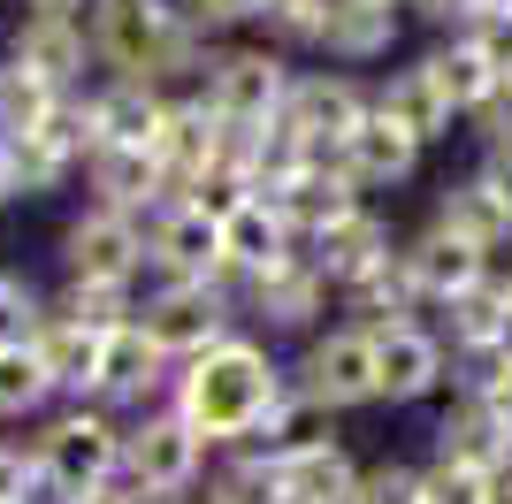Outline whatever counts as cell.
<instances>
[{"label": "cell", "instance_id": "cell-1", "mask_svg": "<svg viewBox=\"0 0 512 504\" xmlns=\"http://www.w3.org/2000/svg\"><path fill=\"white\" fill-rule=\"evenodd\" d=\"M291 398V367H276V352L260 336L237 329L230 344L184 359L169 382V413L192 428L207 451H253L268 436L276 405Z\"/></svg>", "mask_w": 512, "mask_h": 504}, {"label": "cell", "instance_id": "cell-2", "mask_svg": "<svg viewBox=\"0 0 512 504\" xmlns=\"http://www.w3.org/2000/svg\"><path fill=\"white\" fill-rule=\"evenodd\" d=\"M85 39H92V62L107 69V84L169 92L176 77H207V39L192 31V16L176 0H92Z\"/></svg>", "mask_w": 512, "mask_h": 504}, {"label": "cell", "instance_id": "cell-3", "mask_svg": "<svg viewBox=\"0 0 512 504\" xmlns=\"http://www.w3.org/2000/svg\"><path fill=\"white\" fill-rule=\"evenodd\" d=\"M39 474H46V497L54 504H77V497H100L115 489L123 474V428L107 420V405H69L39 428Z\"/></svg>", "mask_w": 512, "mask_h": 504}, {"label": "cell", "instance_id": "cell-4", "mask_svg": "<svg viewBox=\"0 0 512 504\" xmlns=\"http://www.w3.org/2000/svg\"><path fill=\"white\" fill-rule=\"evenodd\" d=\"M291 77L299 69L283 62L276 46H222L207 54V115L222 130H276L283 100H291Z\"/></svg>", "mask_w": 512, "mask_h": 504}, {"label": "cell", "instance_id": "cell-5", "mask_svg": "<svg viewBox=\"0 0 512 504\" xmlns=\"http://www.w3.org/2000/svg\"><path fill=\"white\" fill-rule=\"evenodd\" d=\"M367 107H375V92H367L360 77H344V69H306V77H291L276 138L291 153H306V161H329V153L367 123Z\"/></svg>", "mask_w": 512, "mask_h": 504}, {"label": "cell", "instance_id": "cell-6", "mask_svg": "<svg viewBox=\"0 0 512 504\" xmlns=\"http://www.w3.org/2000/svg\"><path fill=\"white\" fill-rule=\"evenodd\" d=\"M138 329H146V344L169 367H184V359H199V352L237 336V298L222 283H161L138 306Z\"/></svg>", "mask_w": 512, "mask_h": 504}, {"label": "cell", "instance_id": "cell-7", "mask_svg": "<svg viewBox=\"0 0 512 504\" xmlns=\"http://www.w3.org/2000/svg\"><path fill=\"white\" fill-rule=\"evenodd\" d=\"M291 390L321 413H352V405H375V336L360 321L344 329H314L306 336L299 367H291Z\"/></svg>", "mask_w": 512, "mask_h": 504}, {"label": "cell", "instance_id": "cell-8", "mask_svg": "<svg viewBox=\"0 0 512 504\" xmlns=\"http://www.w3.org/2000/svg\"><path fill=\"white\" fill-rule=\"evenodd\" d=\"M207 474V443L176 413H138L123 428V482L130 497H192Z\"/></svg>", "mask_w": 512, "mask_h": 504}, {"label": "cell", "instance_id": "cell-9", "mask_svg": "<svg viewBox=\"0 0 512 504\" xmlns=\"http://www.w3.org/2000/svg\"><path fill=\"white\" fill-rule=\"evenodd\" d=\"M0 168H8L16 199H46V191H62L69 176L85 168V100L69 92L54 123L16 130V138H0Z\"/></svg>", "mask_w": 512, "mask_h": 504}, {"label": "cell", "instance_id": "cell-10", "mask_svg": "<svg viewBox=\"0 0 512 504\" xmlns=\"http://www.w3.org/2000/svg\"><path fill=\"white\" fill-rule=\"evenodd\" d=\"M62 268L69 283H138L146 275V222H130L115 207H85L62 230Z\"/></svg>", "mask_w": 512, "mask_h": 504}, {"label": "cell", "instance_id": "cell-11", "mask_svg": "<svg viewBox=\"0 0 512 504\" xmlns=\"http://www.w3.org/2000/svg\"><path fill=\"white\" fill-rule=\"evenodd\" d=\"M367 336H375V398L421 405L451 382V344L428 321H390V329H367Z\"/></svg>", "mask_w": 512, "mask_h": 504}, {"label": "cell", "instance_id": "cell-12", "mask_svg": "<svg viewBox=\"0 0 512 504\" xmlns=\"http://www.w3.org/2000/svg\"><path fill=\"white\" fill-rule=\"evenodd\" d=\"M214 260H222V222L192 199H169V207L146 222V268L153 291L161 283H214Z\"/></svg>", "mask_w": 512, "mask_h": 504}, {"label": "cell", "instance_id": "cell-13", "mask_svg": "<svg viewBox=\"0 0 512 504\" xmlns=\"http://www.w3.org/2000/svg\"><path fill=\"white\" fill-rule=\"evenodd\" d=\"M260 199L283 214V230H291V245H299V252L314 245L321 230H337L344 214L360 207V191H352V176L337 168V153H329V161H299L276 191H260Z\"/></svg>", "mask_w": 512, "mask_h": 504}, {"label": "cell", "instance_id": "cell-14", "mask_svg": "<svg viewBox=\"0 0 512 504\" xmlns=\"http://www.w3.org/2000/svg\"><path fill=\"white\" fill-rule=\"evenodd\" d=\"M222 146H230V130L207 115V100H169V123L153 138V161H161L169 199H192L214 168H222Z\"/></svg>", "mask_w": 512, "mask_h": 504}, {"label": "cell", "instance_id": "cell-15", "mask_svg": "<svg viewBox=\"0 0 512 504\" xmlns=\"http://www.w3.org/2000/svg\"><path fill=\"white\" fill-rule=\"evenodd\" d=\"M291 252H299V245H291V230H283V214L268 207V199H237V207L222 214V260H214V283L237 298L253 275L283 268Z\"/></svg>", "mask_w": 512, "mask_h": 504}, {"label": "cell", "instance_id": "cell-16", "mask_svg": "<svg viewBox=\"0 0 512 504\" xmlns=\"http://www.w3.org/2000/svg\"><path fill=\"white\" fill-rule=\"evenodd\" d=\"M237 306H245L260 329H314V321L329 314V275H321L306 252H291L283 268L253 275V283L237 291Z\"/></svg>", "mask_w": 512, "mask_h": 504}, {"label": "cell", "instance_id": "cell-17", "mask_svg": "<svg viewBox=\"0 0 512 504\" xmlns=\"http://www.w3.org/2000/svg\"><path fill=\"white\" fill-rule=\"evenodd\" d=\"M436 459L482 466V474H505L512 466V420L497 413L482 390H451L444 420H436Z\"/></svg>", "mask_w": 512, "mask_h": 504}, {"label": "cell", "instance_id": "cell-18", "mask_svg": "<svg viewBox=\"0 0 512 504\" xmlns=\"http://www.w3.org/2000/svg\"><path fill=\"white\" fill-rule=\"evenodd\" d=\"M161 123H169V92H146V84H100V92H85V153H100V146L153 153Z\"/></svg>", "mask_w": 512, "mask_h": 504}, {"label": "cell", "instance_id": "cell-19", "mask_svg": "<svg viewBox=\"0 0 512 504\" xmlns=\"http://www.w3.org/2000/svg\"><path fill=\"white\" fill-rule=\"evenodd\" d=\"M169 382H176V367L146 344V329H138V321H130V329H115V336H100L92 405H153Z\"/></svg>", "mask_w": 512, "mask_h": 504}, {"label": "cell", "instance_id": "cell-20", "mask_svg": "<svg viewBox=\"0 0 512 504\" xmlns=\"http://www.w3.org/2000/svg\"><path fill=\"white\" fill-rule=\"evenodd\" d=\"M436 230H451L459 245H474L482 260H497V252L512 245V199L474 168V176H451L444 191H436Z\"/></svg>", "mask_w": 512, "mask_h": 504}, {"label": "cell", "instance_id": "cell-21", "mask_svg": "<svg viewBox=\"0 0 512 504\" xmlns=\"http://www.w3.org/2000/svg\"><path fill=\"white\" fill-rule=\"evenodd\" d=\"M421 153L428 146L413 138V130H398L383 107H367V123L337 146V168L352 176V191H390V184H406L413 168H421Z\"/></svg>", "mask_w": 512, "mask_h": 504}, {"label": "cell", "instance_id": "cell-22", "mask_svg": "<svg viewBox=\"0 0 512 504\" xmlns=\"http://www.w3.org/2000/svg\"><path fill=\"white\" fill-rule=\"evenodd\" d=\"M390 252H398V237H390V222H383V214H375V207H367V199H360V207L344 214L337 230H321L314 245H306V260H314V268L329 275V291H352L360 275H375V268H383Z\"/></svg>", "mask_w": 512, "mask_h": 504}, {"label": "cell", "instance_id": "cell-23", "mask_svg": "<svg viewBox=\"0 0 512 504\" xmlns=\"http://www.w3.org/2000/svg\"><path fill=\"white\" fill-rule=\"evenodd\" d=\"M268 466H276V504H352L360 489V459L337 436L306 451H268Z\"/></svg>", "mask_w": 512, "mask_h": 504}, {"label": "cell", "instance_id": "cell-24", "mask_svg": "<svg viewBox=\"0 0 512 504\" xmlns=\"http://www.w3.org/2000/svg\"><path fill=\"white\" fill-rule=\"evenodd\" d=\"M8 62L31 69V77H46L54 92H77L92 69V39L85 23H62V16H23L16 39H8Z\"/></svg>", "mask_w": 512, "mask_h": 504}, {"label": "cell", "instance_id": "cell-25", "mask_svg": "<svg viewBox=\"0 0 512 504\" xmlns=\"http://www.w3.org/2000/svg\"><path fill=\"white\" fill-rule=\"evenodd\" d=\"M398 260H406L413 291H421V306H451L459 291H474V283L490 275V260H482V252L459 245V237L436 230V222H428L421 237H406V245H398Z\"/></svg>", "mask_w": 512, "mask_h": 504}, {"label": "cell", "instance_id": "cell-26", "mask_svg": "<svg viewBox=\"0 0 512 504\" xmlns=\"http://www.w3.org/2000/svg\"><path fill=\"white\" fill-rule=\"evenodd\" d=\"M85 176H92V191H100V207L130 214V222H153V214L169 207L161 161H153V153H138V146H100V153H85Z\"/></svg>", "mask_w": 512, "mask_h": 504}, {"label": "cell", "instance_id": "cell-27", "mask_svg": "<svg viewBox=\"0 0 512 504\" xmlns=\"http://www.w3.org/2000/svg\"><path fill=\"white\" fill-rule=\"evenodd\" d=\"M451 344V359H490L512 344V291H505V275H482L474 291H459L444 306V329H436Z\"/></svg>", "mask_w": 512, "mask_h": 504}, {"label": "cell", "instance_id": "cell-28", "mask_svg": "<svg viewBox=\"0 0 512 504\" xmlns=\"http://www.w3.org/2000/svg\"><path fill=\"white\" fill-rule=\"evenodd\" d=\"M390 46H398V8L383 0H329V23H321V54L344 69L360 62H383Z\"/></svg>", "mask_w": 512, "mask_h": 504}, {"label": "cell", "instance_id": "cell-29", "mask_svg": "<svg viewBox=\"0 0 512 504\" xmlns=\"http://www.w3.org/2000/svg\"><path fill=\"white\" fill-rule=\"evenodd\" d=\"M31 352H39V367L54 375V390H77V405L92 398V375H100V336H85L69 314H54V306H46L39 329H31Z\"/></svg>", "mask_w": 512, "mask_h": 504}, {"label": "cell", "instance_id": "cell-30", "mask_svg": "<svg viewBox=\"0 0 512 504\" xmlns=\"http://www.w3.org/2000/svg\"><path fill=\"white\" fill-rule=\"evenodd\" d=\"M421 69L436 77V92L451 100V115H459V123H474V115H482V107L497 100V84H505V77H497V69L482 62V54H474L467 39H459V31H451V39L436 46V54H421Z\"/></svg>", "mask_w": 512, "mask_h": 504}, {"label": "cell", "instance_id": "cell-31", "mask_svg": "<svg viewBox=\"0 0 512 504\" xmlns=\"http://www.w3.org/2000/svg\"><path fill=\"white\" fill-rule=\"evenodd\" d=\"M375 107H383V115H390L398 130H413L421 146L451 138V123H459V115H451V100L436 92V77H428L421 62H413V69H390V84L375 92Z\"/></svg>", "mask_w": 512, "mask_h": 504}, {"label": "cell", "instance_id": "cell-32", "mask_svg": "<svg viewBox=\"0 0 512 504\" xmlns=\"http://www.w3.org/2000/svg\"><path fill=\"white\" fill-rule=\"evenodd\" d=\"M344 306L360 314V329H390V321H421V291H413V275H406V260L390 252L375 275H360L352 291H344Z\"/></svg>", "mask_w": 512, "mask_h": 504}, {"label": "cell", "instance_id": "cell-33", "mask_svg": "<svg viewBox=\"0 0 512 504\" xmlns=\"http://www.w3.org/2000/svg\"><path fill=\"white\" fill-rule=\"evenodd\" d=\"M62 100H69V92H54L46 77H31V69H16V62H0V138L54 123V115H62Z\"/></svg>", "mask_w": 512, "mask_h": 504}, {"label": "cell", "instance_id": "cell-34", "mask_svg": "<svg viewBox=\"0 0 512 504\" xmlns=\"http://www.w3.org/2000/svg\"><path fill=\"white\" fill-rule=\"evenodd\" d=\"M54 314H69L85 336H115V329H130V321H138V298H130L123 283H62Z\"/></svg>", "mask_w": 512, "mask_h": 504}, {"label": "cell", "instance_id": "cell-35", "mask_svg": "<svg viewBox=\"0 0 512 504\" xmlns=\"http://www.w3.org/2000/svg\"><path fill=\"white\" fill-rule=\"evenodd\" d=\"M46 398H54V375L39 367V352H31V344H8V352H0V420L46 413Z\"/></svg>", "mask_w": 512, "mask_h": 504}, {"label": "cell", "instance_id": "cell-36", "mask_svg": "<svg viewBox=\"0 0 512 504\" xmlns=\"http://www.w3.org/2000/svg\"><path fill=\"white\" fill-rule=\"evenodd\" d=\"M421 504H497V474L459 459H428L421 466Z\"/></svg>", "mask_w": 512, "mask_h": 504}, {"label": "cell", "instance_id": "cell-37", "mask_svg": "<svg viewBox=\"0 0 512 504\" xmlns=\"http://www.w3.org/2000/svg\"><path fill=\"white\" fill-rule=\"evenodd\" d=\"M207 504H276V466H268V451H230V466L214 474Z\"/></svg>", "mask_w": 512, "mask_h": 504}, {"label": "cell", "instance_id": "cell-38", "mask_svg": "<svg viewBox=\"0 0 512 504\" xmlns=\"http://www.w3.org/2000/svg\"><path fill=\"white\" fill-rule=\"evenodd\" d=\"M260 23L276 46H321V23H329V0H260Z\"/></svg>", "mask_w": 512, "mask_h": 504}, {"label": "cell", "instance_id": "cell-39", "mask_svg": "<svg viewBox=\"0 0 512 504\" xmlns=\"http://www.w3.org/2000/svg\"><path fill=\"white\" fill-rule=\"evenodd\" d=\"M352 504H421V466H406V459L360 466V489H352Z\"/></svg>", "mask_w": 512, "mask_h": 504}, {"label": "cell", "instance_id": "cell-40", "mask_svg": "<svg viewBox=\"0 0 512 504\" xmlns=\"http://www.w3.org/2000/svg\"><path fill=\"white\" fill-rule=\"evenodd\" d=\"M39 291L23 283V275H0V352L8 344H31V329H39Z\"/></svg>", "mask_w": 512, "mask_h": 504}, {"label": "cell", "instance_id": "cell-41", "mask_svg": "<svg viewBox=\"0 0 512 504\" xmlns=\"http://www.w3.org/2000/svg\"><path fill=\"white\" fill-rule=\"evenodd\" d=\"M39 497H46L39 451H23V443H0V504H39Z\"/></svg>", "mask_w": 512, "mask_h": 504}, {"label": "cell", "instance_id": "cell-42", "mask_svg": "<svg viewBox=\"0 0 512 504\" xmlns=\"http://www.w3.org/2000/svg\"><path fill=\"white\" fill-rule=\"evenodd\" d=\"M459 39H467L474 54H482V62H490L497 77L512 84V8H490V16H474L467 31H459Z\"/></svg>", "mask_w": 512, "mask_h": 504}, {"label": "cell", "instance_id": "cell-43", "mask_svg": "<svg viewBox=\"0 0 512 504\" xmlns=\"http://www.w3.org/2000/svg\"><path fill=\"white\" fill-rule=\"evenodd\" d=\"M184 16H192V31L207 39V31H237V23H260V0H176Z\"/></svg>", "mask_w": 512, "mask_h": 504}, {"label": "cell", "instance_id": "cell-44", "mask_svg": "<svg viewBox=\"0 0 512 504\" xmlns=\"http://www.w3.org/2000/svg\"><path fill=\"white\" fill-rule=\"evenodd\" d=\"M413 16H428V23H444V31H467L474 16H490V0H406Z\"/></svg>", "mask_w": 512, "mask_h": 504}, {"label": "cell", "instance_id": "cell-45", "mask_svg": "<svg viewBox=\"0 0 512 504\" xmlns=\"http://www.w3.org/2000/svg\"><path fill=\"white\" fill-rule=\"evenodd\" d=\"M92 0H23V16H62V23H85Z\"/></svg>", "mask_w": 512, "mask_h": 504}, {"label": "cell", "instance_id": "cell-46", "mask_svg": "<svg viewBox=\"0 0 512 504\" xmlns=\"http://www.w3.org/2000/svg\"><path fill=\"white\" fill-rule=\"evenodd\" d=\"M482 176H490V184L512 199V153H482Z\"/></svg>", "mask_w": 512, "mask_h": 504}, {"label": "cell", "instance_id": "cell-47", "mask_svg": "<svg viewBox=\"0 0 512 504\" xmlns=\"http://www.w3.org/2000/svg\"><path fill=\"white\" fill-rule=\"evenodd\" d=\"M497 504H512V466H505V474H497Z\"/></svg>", "mask_w": 512, "mask_h": 504}, {"label": "cell", "instance_id": "cell-48", "mask_svg": "<svg viewBox=\"0 0 512 504\" xmlns=\"http://www.w3.org/2000/svg\"><path fill=\"white\" fill-rule=\"evenodd\" d=\"M77 504H130V497H115V489H100V497H77Z\"/></svg>", "mask_w": 512, "mask_h": 504}, {"label": "cell", "instance_id": "cell-49", "mask_svg": "<svg viewBox=\"0 0 512 504\" xmlns=\"http://www.w3.org/2000/svg\"><path fill=\"white\" fill-rule=\"evenodd\" d=\"M8 199H16V184H8V168H0V207H8Z\"/></svg>", "mask_w": 512, "mask_h": 504}, {"label": "cell", "instance_id": "cell-50", "mask_svg": "<svg viewBox=\"0 0 512 504\" xmlns=\"http://www.w3.org/2000/svg\"><path fill=\"white\" fill-rule=\"evenodd\" d=\"M130 504H184V497H130Z\"/></svg>", "mask_w": 512, "mask_h": 504}, {"label": "cell", "instance_id": "cell-51", "mask_svg": "<svg viewBox=\"0 0 512 504\" xmlns=\"http://www.w3.org/2000/svg\"><path fill=\"white\" fill-rule=\"evenodd\" d=\"M383 8H406V0H383Z\"/></svg>", "mask_w": 512, "mask_h": 504}, {"label": "cell", "instance_id": "cell-52", "mask_svg": "<svg viewBox=\"0 0 512 504\" xmlns=\"http://www.w3.org/2000/svg\"><path fill=\"white\" fill-rule=\"evenodd\" d=\"M505 291H512V275H505Z\"/></svg>", "mask_w": 512, "mask_h": 504}, {"label": "cell", "instance_id": "cell-53", "mask_svg": "<svg viewBox=\"0 0 512 504\" xmlns=\"http://www.w3.org/2000/svg\"><path fill=\"white\" fill-rule=\"evenodd\" d=\"M505 352H512V344H505Z\"/></svg>", "mask_w": 512, "mask_h": 504}]
</instances>
